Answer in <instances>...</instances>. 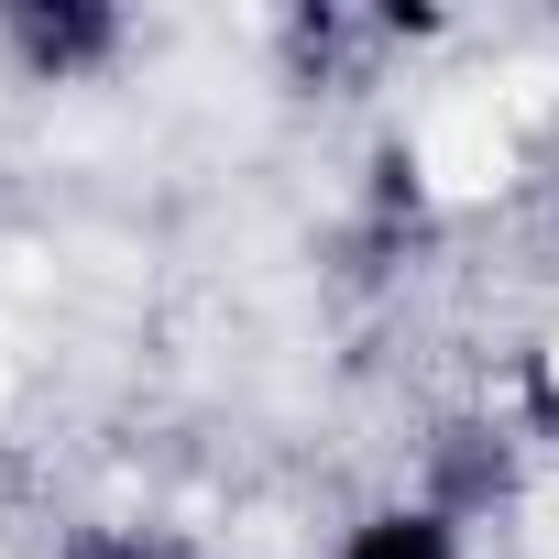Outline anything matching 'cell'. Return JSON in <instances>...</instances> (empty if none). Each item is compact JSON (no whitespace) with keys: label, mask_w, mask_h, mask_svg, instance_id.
Masks as SVG:
<instances>
[{"label":"cell","mask_w":559,"mask_h":559,"mask_svg":"<svg viewBox=\"0 0 559 559\" xmlns=\"http://www.w3.org/2000/svg\"><path fill=\"white\" fill-rule=\"evenodd\" d=\"M417 165H428V187H439V198H493V187H504V165H515V143H504L493 99H450V110H428Z\"/></svg>","instance_id":"6da1fadb"},{"label":"cell","mask_w":559,"mask_h":559,"mask_svg":"<svg viewBox=\"0 0 559 559\" xmlns=\"http://www.w3.org/2000/svg\"><path fill=\"white\" fill-rule=\"evenodd\" d=\"M548 384H559V330H548Z\"/></svg>","instance_id":"7a4b0ae2"}]
</instances>
